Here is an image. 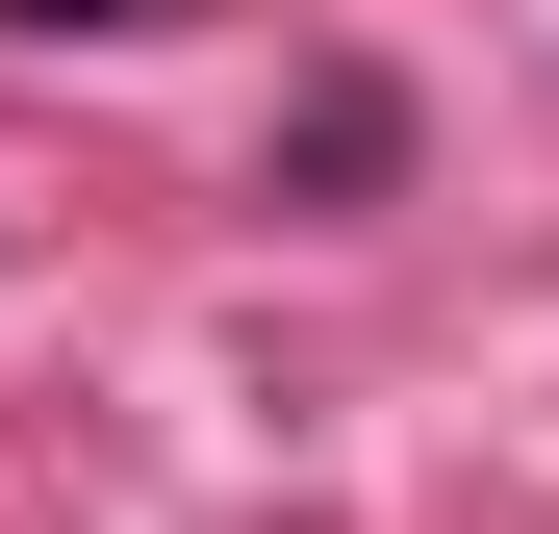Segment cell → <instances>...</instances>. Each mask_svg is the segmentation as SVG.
I'll return each instance as SVG.
<instances>
[{
	"instance_id": "1",
	"label": "cell",
	"mask_w": 559,
	"mask_h": 534,
	"mask_svg": "<svg viewBox=\"0 0 559 534\" xmlns=\"http://www.w3.org/2000/svg\"><path fill=\"white\" fill-rule=\"evenodd\" d=\"M26 26H153V0H26Z\"/></svg>"
}]
</instances>
